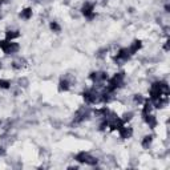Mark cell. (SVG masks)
<instances>
[{"mask_svg": "<svg viewBox=\"0 0 170 170\" xmlns=\"http://www.w3.org/2000/svg\"><path fill=\"white\" fill-rule=\"evenodd\" d=\"M6 37H7V40L10 41V40H14L16 39V37H19V32L18 31H8L6 33Z\"/></svg>", "mask_w": 170, "mask_h": 170, "instance_id": "obj_10", "label": "cell"}, {"mask_svg": "<svg viewBox=\"0 0 170 170\" xmlns=\"http://www.w3.org/2000/svg\"><path fill=\"white\" fill-rule=\"evenodd\" d=\"M83 14H84V16H87V18L92 19L93 15H95V7H93V4L85 3L84 6H83Z\"/></svg>", "mask_w": 170, "mask_h": 170, "instance_id": "obj_3", "label": "cell"}, {"mask_svg": "<svg viewBox=\"0 0 170 170\" xmlns=\"http://www.w3.org/2000/svg\"><path fill=\"white\" fill-rule=\"evenodd\" d=\"M150 109H152V103L150 101H145V106H144V112H142L144 116L150 113Z\"/></svg>", "mask_w": 170, "mask_h": 170, "instance_id": "obj_12", "label": "cell"}, {"mask_svg": "<svg viewBox=\"0 0 170 170\" xmlns=\"http://www.w3.org/2000/svg\"><path fill=\"white\" fill-rule=\"evenodd\" d=\"M125 122L121 120V118H114L112 122H108V126L110 127V130H120L122 126H124Z\"/></svg>", "mask_w": 170, "mask_h": 170, "instance_id": "obj_4", "label": "cell"}, {"mask_svg": "<svg viewBox=\"0 0 170 170\" xmlns=\"http://www.w3.org/2000/svg\"><path fill=\"white\" fill-rule=\"evenodd\" d=\"M51 29L55 32H60V25H59L56 21H52V23H51Z\"/></svg>", "mask_w": 170, "mask_h": 170, "instance_id": "obj_14", "label": "cell"}, {"mask_svg": "<svg viewBox=\"0 0 170 170\" xmlns=\"http://www.w3.org/2000/svg\"><path fill=\"white\" fill-rule=\"evenodd\" d=\"M0 6H2V0H0Z\"/></svg>", "mask_w": 170, "mask_h": 170, "instance_id": "obj_18", "label": "cell"}, {"mask_svg": "<svg viewBox=\"0 0 170 170\" xmlns=\"http://www.w3.org/2000/svg\"><path fill=\"white\" fill-rule=\"evenodd\" d=\"M0 154H3V148H0Z\"/></svg>", "mask_w": 170, "mask_h": 170, "instance_id": "obj_17", "label": "cell"}, {"mask_svg": "<svg viewBox=\"0 0 170 170\" xmlns=\"http://www.w3.org/2000/svg\"><path fill=\"white\" fill-rule=\"evenodd\" d=\"M59 89L63 92V91H68L69 89V83L67 81V80H61L60 84H59Z\"/></svg>", "mask_w": 170, "mask_h": 170, "instance_id": "obj_11", "label": "cell"}, {"mask_svg": "<svg viewBox=\"0 0 170 170\" xmlns=\"http://www.w3.org/2000/svg\"><path fill=\"white\" fill-rule=\"evenodd\" d=\"M134 100H136V103H142V97L140 96V95H137L134 97Z\"/></svg>", "mask_w": 170, "mask_h": 170, "instance_id": "obj_16", "label": "cell"}, {"mask_svg": "<svg viewBox=\"0 0 170 170\" xmlns=\"http://www.w3.org/2000/svg\"><path fill=\"white\" fill-rule=\"evenodd\" d=\"M141 47H142V44H141V41L140 40H136L133 44L130 45V48H129V53H136L138 49H141Z\"/></svg>", "mask_w": 170, "mask_h": 170, "instance_id": "obj_7", "label": "cell"}, {"mask_svg": "<svg viewBox=\"0 0 170 170\" xmlns=\"http://www.w3.org/2000/svg\"><path fill=\"white\" fill-rule=\"evenodd\" d=\"M150 144H152V136H146V137L144 138V141H142V146L144 148H149Z\"/></svg>", "mask_w": 170, "mask_h": 170, "instance_id": "obj_13", "label": "cell"}, {"mask_svg": "<svg viewBox=\"0 0 170 170\" xmlns=\"http://www.w3.org/2000/svg\"><path fill=\"white\" fill-rule=\"evenodd\" d=\"M129 49H126V48H122L120 49V52L117 53V56H116V60H127L129 59Z\"/></svg>", "mask_w": 170, "mask_h": 170, "instance_id": "obj_6", "label": "cell"}, {"mask_svg": "<svg viewBox=\"0 0 170 170\" xmlns=\"http://www.w3.org/2000/svg\"><path fill=\"white\" fill-rule=\"evenodd\" d=\"M145 121L148 122L150 127H154V126L157 125V120H156V117H154V116H150V114H146V116H145Z\"/></svg>", "mask_w": 170, "mask_h": 170, "instance_id": "obj_8", "label": "cell"}, {"mask_svg": "<svg viewBox=\"0 0 170 170\" xmlns=\"http://www.w3.org/2000/svg\"><path fill=\"white\" fill-rule=\"evenodd\" d=\"M76 160H77L79 162H85V164H88V165H96L97 164V158H95V157H91L88 153H85V152L79 153V154L76 156Z\"/></svg>", "mask_w": 170, "mask_h": 170, "instance_id": "obj_2", "label": "cell"}, {"mask_svg": "<svg viewBox=\"0 0 170 170\" xmlns=\"http://www.w3.org/2000/svg\"><path fill=\"white\" fill-rule=\"evenodd\" d=\"M120 134H121V138H130L132 134H133V130L132 127H126V126H122L120 129Z\"/></svg>", "mask_w": 170, "mask_h": 170, "instance_id": "obj_5", "label": "cell"}, {"mask_svg": "<svg viewBox=\"0 0 170 170\" xmlns=\"http://www.w3.org/2000/svg\"><path fill=\"white\" fill-rule=\"evenodd\" d=\"M0 48L3 49L4 53L10 55V53H15L19 51V45L16 42H12V41H8V40H3L0 41Z\"/></svg>", "mask_w": 170, "mask_h": 170, "instance_id": "obj_1", "label": "cell"}, {"mask_svg": "<svg viewBox=\"0 0 170 170\" xmlns=\"http://www.w3.org/2000/svg\"><path fill=\"white\" fill-rule=\"evenodd\" d=\"M10 81H7V80H0V88H3V89H8L10 88Z\"/></svg>", "mask_w": 170, "mask_h": 170, "instance_id": "obj_15", "label": "cell"}, {"mask_svg": "<svg viewBox=\"0 0 170 170\" xmlns=\"http://www.w3.org/2000/svg\"><path fill=\"white\" fill-rule=\"evenodd\" d=\"M21 18L23 19H31L32 18V10L31 8H25V10L21 11Z\"/></svg>", "mask_w": 170, "mask_h": 170, "instance_id": "obj_9", "label": "cell"}]
</instances>
